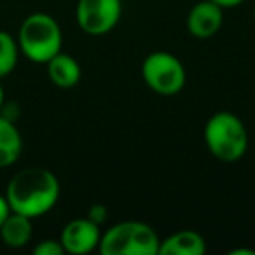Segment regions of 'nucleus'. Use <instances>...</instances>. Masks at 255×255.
Here are the masks:
<instances>
[{
  "mask_svg": "<svg viewBox=\"0 0 255 255\" xmlns=\"http://www.w3.org/2000/svg\"><path fill=\"white\" fill-rule=\"evenodd\" d=\"M5 198L12 212L30 219L46 215L60 199V182L46 168H26L11 178Z\"/></svg>",
  "mask_w": 255,
  "mask_h": 255,
  "instance_id": "nucleus-1",
  "label": "nucleus"
},
{
  "mask_svg": "<svg viewBox=\"0 0 255 255\" xmlns=\"http://www.w3.org/2000/svg\"><path fill=\"white\" fill-rule=\"evenodd\" d=\"M205 143L210 154L222 163H236L247 154L248 131L245 123L233 112H215L205 126Z\"/></svg>",
  "mask_w": 255,
  "mask_h": 255,
  "instance_id": "nucleus-2",
  "label": "nucleus"
},
{
  "mask_svg": "<svg viewBox=\"0 0 255 255\" xmlns=\"http://www.w3.org/2000/svg\"><path fill=\"white\" fill-rule=\"evenodd\" d=\"M18 46L30 61L46 65L63 46L60 23L47 12H33L26 16L19 26Z\"/></svg>",
  "mask_w": 255,
  "mask_h": 255,
  "instance_id": "nucleus-3",
  "label": "nucleus"
},
{
  "mask_svg": "<svg viewBox=\"0 0 255 255\" xmlns=\"http://www.w3.org/2000/svg\"><path fill=\"white\" fill-rule=\"evenodd\" d=\"M159 245V236L149 224L124 220L102 234L98 250L103 255H157Z\"/></svg>",
  "mask_w": 255,
  "mask_h": 255,
  "instance_id": "nucleus-4",
  "label": "nucleus"
},
{
  "mask_svg": "<svg viewBox=\"0 0 255 255\" xmlns=\"http://www.w3.org/2000/svg\"><path fill=\"white\" fill-rule=\"evenodd\" d=\"M142 77L150 91L161 96H173L180 93L187 81L182 61L168 51L150 53L143 60Z\"/></svg>",
  "mask_w": 255,
  "mask_h": 255,
  "instance_id": "nucleus-5",
  "label": "nucleus"
},
{
  "mask_svg": "<svg viewBox=\"0 0 255 255\" xmlns=\"http://www.w3.org/2000/svg\"><path fill=\"white\" fill-rule=\"evenodd\" d=\"M121 14V0H79L75 7L79 28L91 37H102L112 32L119 23Z\"/></svg>",
  "mask_w": 255,
  "mask_h": 255,
  "instance_id": "nucleus-6",
  "label": "nucleus"
},
{
  "mask_svg": "<svg viewBox=\"0 0 255 255\" xmlns=\"http://www.w3.org/2000/svg\"><path fill=\"white\" fill-rule=\"evenodd\" d=\"M100 238H102L100 226L86 217V219L70 220L61 231L60 241L65 248V254L84 255L98 248Z\"/></svg>",
  "mask_w": 255,
  "mask_h": 255,
  "instance_id": "nucleus-7",
  "label": "nucleus"
},
{
  "mask_svg": "<svg viewBox=\"0 0 255 255\" xmlns=\"http://www.w3.org/2000/svg\"><path fill=\"white\" fill-rule=\"evenodd\" d=\"M187 30L196 39H210L217 35L224 23V7L213 0H199L187 14Z\"/></svg>",
  "mask_w": 255,
  "mask_h": 255,
  "instance_id": "nucleus-8",
  "label": "nucleus"
},
{
  "mask_svg": "<svg viewBox=\"0 0 255 255\" xmlns=\"http://www.w3.org/2000/svg\"><path fill=\"white\" fill-rule=\"evenodd\" d=\"M49 81L60 89H72L81 81V65L74 56L67 53H58L46 63Z\"/></svg>",
  "mask_w": 255,
  "mask_h": 255,
  "instance_id": "nucleus-9",
  "label": "nucleus"
},
{
  "mask_svg": "<svg viewBox=\"0 0 255 255\" xmlns=\"http://www.w3.org/2000/svg\"><path fill=\"white\" fill-rule=\"evenodd\" d=\"M206 254V241L196 231H178V233L161 240L157 255H203Z\"/></svg>",
  "mask_w": 255,
  "mask_h": 255,
  "instance_id": "nucleus-10",
  "label": "nucleus"
},
{
  "mask_svg": "<svg viewBox=\"0 0 255 255\" xmlns=\"http://www.w3.org/2000/svg\"><path fill=\"white\" fill-rule=\"evenodd\" d=\"M33 236L32 219L21 213L11 212L4 224L0 226V238L7 247L11 248H23L30 243Z\"/></svg>",
  "mask_w": 255,
  "mask_h": 255,
  "instance_id": "nucleus-11",
  "label": "nucleus"
},
{
  "mask_svg": "<svg viewBox=\"0 0 255 255\" xmlns=\"http://www.w3.org/2000/svg\"><path fill=\"white\" fill-rule=\"evenodd\" d=\"M23 138L9 117L0 116V168H7L19 159Z\"/></svg>",
  "mask_w": 255,
  "mask_h": 255,
  "instance_id": "nucleus-12",
  "label": "nucleus"
},
{
  "mask_svg": "<svg viewBox=\"0 0 255 255\" xmlns=\"http://www.w3.org/2000/svg\"><path fill=\"white\" fill-rule=\"evenodd\" d=\"M19 46L11 33L0 30V79L7 77L18 65Z\"/></svg>",
  "mask_w": 255,
  "mask_h": 255,
  "instance_id": "nucleus-13",
  "label": "nucleus"
},
{
  "mask_svg": "<svg viewBox=\"0 0 255 255\" xmlns=\"http://www.w3.org/2000/svg\"><path fill=\"white\" fill-rule=\"evenodd\" d=\"M35 255H63L65 248L60 240H42L35 248H33Z\"/></svg>",
  "mask_w": 255,
  "mask_h": 255,
  "instance_id": "nucleus-14",
  "label": "nucleus"
},
{
  "mask_svg": "<svg viewBox=\"0 0 255 255\" xmlns=\"http://www.w3.org/2000/svg\"><path fill=\"white\" fill-rule=\"evenodd\" d=\"M88 219L93 220L95 224H98V226H102L107 220V208L103 205H93L88 212Z\"/></svg>",
  "mask_w": 255,
  "mask_h": 255,
  "instance_id": "nucleus-15",
  "label": "nucleus"
},
{
  "mask_svg": "<svg viewBox=\"0 0 255 255\" xmlns=\"http://www.w3.org/2000/svg\"><path fill=\"white\" fill-rule=\"evenodd\" d=\"M11 206H9V201L5 198V194H0V226L4 224V220L7 219V215L11 213Z\"/></svg>",
  "mask_w": 255,
  "mask_h": 255,
  "instance_id": "nucleus-16",
  "label": "nucleus"
},
{
  "mask_svg": "<svg viewBox=\"0 0 255 255\" xmlns=\"http://www.w3.org/2000/svg\"><path fill=\"white\" fill-rule=\"evenodd\" d=\"M215 4H219L220 7L224 9H233V7H238L245 2V0H213Z\"/></svg>",
  "mask_w": 255,
  "mask_h": 255,
  "instance_id": "nucleus-17",
  "label": "nucleus"
},
{
  "mask_svg": "<svg viewBox=\"0 0 255 255\" xmlns=\"http://www.w3.org/2000/svg\"><path fill=\"white\" fill-rule=\"evenodd\" d=\"M231 255H255V250H248V248H238V250H231Z\"/></svg>",
  "mask_w": 255,
  "mask_h": 255,
  "instance_id": "nucleus-18",
  "label": "nucleus"
},
{
  "mask_svg": "<svg viewBox=\"0 0 255 255\" xmlns=\"http://www.w3.org/2000/svg\"><path fill=\"white\" fill-rule=\"evenodd\" d=\"M4 102H5V93H4L2 84H0V112H2V109H4Z\"/></svg>",
  "mask_w": 255,
  "mask_h": 255,
  "instance_id": "nucleus-19",
  "label": "nucleus"
},
{
  "mask_svg": "<svg viewBox=\"0 0 255 255\" xmlns=\"http://www.w3.org/2000/svg\"><path fill=\"white\" fill-rule=\"evenodd\" d=\"M254 23H255V5H254Z\"/></svg>",
  "mask_w": 255,
  "mask_h": 255,
  "instance_id": "nucleus-20",
  "label": "nucleus"
}]
</instances>
